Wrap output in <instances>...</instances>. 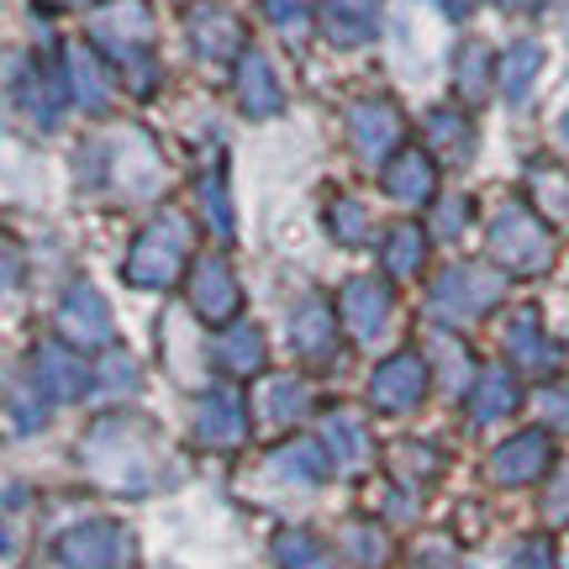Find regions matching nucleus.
Instances as JSON below:
<instances>
[{
    "label": "nucleus",
    "mask_w": 569,
    "mask_h": 569,
    "mask_svg": "<svg viewBox=\"0 0 569 569\" xmlns=\"http://www.w3.org/2000/svg\"><path fill=\"white\" fill-rule=\"evenodd\" d=\"M427 184H432L427 163L417 159V153H401V163L390 169V190H396V196H427Z\"/></svg>",
    "instance_id": "obj_22"
},
{
    "label": "nucleus",
    "mask_w": 569,
    "mask_h": 569,
    "mask_svg": "<svg viewBox=\"0 0 569 569\" xmlns=\"http://www.w3.org/2000/svg\"><path fill=\"white\" fill-rule=\"evenodd\" d=\"M274 553H280L284 569H327L322 543H317V538H306V532H284L280 543H274Z\"/></svg>",
    "instance_id": "obj_19"
},
{
    "label": "nucleus",
    "mask_w": 569,
    "mask_h": 569,
    "mask_svg": "<svg viewBox=\"0 0 569 569\" xmlns=\"http://www.w3.org/2000/svg\"><path fill=\"white\" fill-rule=\"evenodd\" d=\"M322 32L332 42H369L380 32V0H322Z\"/></svg>",
    "instance_id": "obj_6"
},
{
    "label": "nucleus",
    "mask_w": 569,
    "mask_h": 569,
    "mask_svg": "<svg viewBox=\"0 0 569 569\" xmlns=\"http://www.w3.org/2000/svg\"><path fill=\"white\" fill-rule=\"evenodd\" d=\"M174 269H180V248L148 232V238H142V248H138V259H132V280H138V284H163Z\"/></svg>",
    "instance_id": "obj_13"
},
{
    "label": "nucleus",
    "mask_w": 569,
    "mask_h": 569,
    "mask_svg": "<svg viewBox=\"0 0 569 569\" xmlns=\"http://www.w3.org/2000/svg\"><path fill=\"white\" fill-rule=\"evenodd\" d=\"M190 38H196V48H201L206 59H222V53H238L243 27L227 17V11H206L201 21H190Z\"/></svg>",
    "instance_id": "obj_12"
},
{
    "label": "nucleus",
    "mask_w": 569,
    "mask_h": 569,
    "mask_svg": "<svg viewBox=\"0 0 569 569\" xmlns=\"http://www.w3.org/2000/svg\"><path fill=\"white\" fill-rule=\"evenodd\" d=\"M543 469H549V438L543 432H522V438H511L507 448L490 453V480L496 486H528Z\"/></svg>",
    "instance_id": "obj_4"
},
{
    "label": "nucleus",
    "mask_w": 569,
    "mask_h": 569,
    "mask_svg": "<svg viewBox=\"0 0 569 569\" xmlns=\"http://www.w3.org/2000/svg\"><path fill=\"white\" fill-rule=\"evenodd\" d=\"M517 407V390H511V380L496 369V375H486L480 380V396H475V422H490V417H507V411Z\"/></svg>",
    "instance_id": "obj_18"
},
{
    "label": "nucleus",
    "mask_w": 569,
    "mask_h": 569,
    "mask_svg": "<svg viewBox=\"0 0 569 569\" xmlns=\"http://www.w3.org/2000/svg\"><path fill=\"white\" fill-rule=\"evenodd\" d=\"M238 96H243V106L253 111V117H269V111L280 106V84H274V74H269V63L259 59V53H248V59H243Z\"/></svg>",
    "instance_id": "obj_10"
},
{
    "label": "nucleus",
    "mask_w": 569,
    "mask_h": 569,
    "mask_svg": "<svg viewBox=\"0 0 569 569\" xmlns=\"http://www.w3.org/2000/svg\"><path fill=\"white\" fill-rule=\"evenodd\" d=\"M348 549H353V569H380L386 565V538L380 528H348Z\"/></svg>",
    "instance_id": "obj_21"
},
{
    "label": "nucleus",
    "mask_w": 569,
    "mask_h": 569,
    "mask_svg": "<svg viewBox=\"0 0 569 569\" xmlns=\"http://www.w3.org/2000/svg\"><path fill=\"white\" fill-rule=\"evenodd\" d=\"M222 365L238 369V375H253V369L264 365V343H259V332H253V327H238V332H227Z\"/></svg>",
    "instance_id": "obj_17"
},
{
    "label": "nucleus",
    "mask_w": 569,
    "mask_h": 569,
    "mask_svg": "<svg viewBox=\"0 0 569 569\" xmlns=\"http://www.w3.org/2000/svg\"><path fill=\"white\" fill-rule=\"evenodd\" d=\"M63 332L80 338V343H101L106 332H111V317H106L101 296H96L90 284L69 290V301H63Z\"/></svg>",
    "instance_id": "obj_8"
},
{
    "label": "nucleus",
    "mask_w": 569,
    "mask_h": 569,
    "mask_svg": "<svg viewBox=\"0 0 569 569\" xmlns=\"http://www.w3.org/2000/svg\"><path fill=\"white\" fill-rule=\"evenodd\" d=\"M243 401H238V390H211L201 401V411H196V438L211 448H232L243 443Z\"/></svg>",
    "instance_id": "obj_5"
},
{
    "label": "nucleus",
    "mask_w": 569,
    "mask_h": 569,
    "mask_svg": "<svg viewBox=\"0 0 569 569\" xmlns=\"http://www.w3.org/2000/svg\"><path fill=\"white\" fill-rule=\"evenodd\" d=\"M386 317H390V296L380 284H369V280L348 284V327H353V332L375 338V332L386 327Z\"/></svg>",
    "instance_id": "obj_9"
},
{
    "label": "nucleus",
    "mask_w": 569,
    "mask_h": 569,
    "mask_svg": "<svg viewBox=\"0 0 569 569\" xmlns=\"http://www.w3.org/2000/svg\"><path fill=\"white\" fill-rule=\"evenodd\" d=\"M438 6H443V11H453V17H465V11H469V0H438Z\"/></svg>",
    "instance_id": "obj_29"
},
{
    "label": "nucleus",
    "mask_w": 569,
    "mask_h": 569,
    "mask_svg": "<svg viewBox=\"0 0 569 569\" xmlns=\"http://www.w3.org/2000/svg\"><path fill=\"white\" fill-rule=\"evenodd\" d=\"M63 569H132V538L111 522H84L59 543Z\"/></svg>",
    "instance_id": "obj_2"
},
{
    "label": "nucleus",
    "mask_w": 569,
    "mask_h": 569,
    "mask_svg": "<svg viewBox=\"0 0 569 569\" xmlns=\"http://www.w3.org/2000/svg\"><path fill=\"white\" fill-rule=\"evenodd\" d=\"M301 407H306L301 380H280V390H269V417H274V422H296Z\"/></svg>",
    "instance_id": "obj_24"
},
{
    "label": "nucleus",
    "mask_w": 569,
    "mask_h": 569,
    "mask_svg": "<svg viewBox=\"0 0 569 569\" xmlns=\"http://www.w3.org/2000/svg\"><path fill=\"white\" fill-rule=\"evenodd\" d=\"M190 301H196V311L211 317V322H227V317L238 311V284H232V274H227L222 259H201V264H196Z\"/></svg>",
    "instance_id": "obj_7"
},
{
    "label": "nucleus",
    "mask_w": 569,
    "mask_h": 569,
    "mask_svg": "<svg viewBox=\"0 0 569 569\" xmlns=\"http://www.w3.org/2000/svg\"><path fill=\"white\" fill-rule=\"evenodd\" d=\"M532 411H538L549 427H569V386L565 380L549 390H538V396H532Z\"/></svg>",
    "instance_id": "obj_25"
},
{
    "label": "nucleus",
    "mask_w": 569,
    "mask_h": 569,
    "mask_svg": "<svg viewBox=\"0 0 569 569\" xmlns=\"http://www.w3.org/2000/svg\"><path fill=\"white\" fill-rule=\"evenodd\" d=\"M138 432V422H101L96 427V438H90V465H96V475H101L106 486L117 490H142L148 486V469H153V453H148V443H127Z\"/></svg>",
    "instance_id": "obj_1"
},
{
    "label": "nucleus",
    "mask_w": 569,
    "mask_h": 569,
    "mask_svg": "<svg viewBox=\"0 0 569 569\" xmlns=\"http://www.w3.org/2000/svg\"><path fill=\"white\" fill-rule=\"evenodd\" d=\"M511 569H549V549H543V543H528V549L517 553V565Z\"/></svg>",
    "instance_id": "obj_28"
},
{
    "label": "nucleus",
    "mask_w": 569,
    "mask_h": 569,
    "mask_svg": "<svg viewBox=\"0 0 569 569\" xmlns=\"http://www.w3.org/2000/svg\"><path fill=\"white\" fill-rule=\"evenodd\" d=\"M538 59H543V53H538V42H517V48L507 53V63H501V84H507L511 101H522V96H528V80L538 74Z\"/></svg>",
    "instance_id": "obj_16"
},
{
    "label": "nucleus",
    "mask_w": 569,
    "mask_h": 569,
    "mask_svg": "<svg viewBox=\"0 0 569 569\" xmlns=\"http://www.w3.org/2000/svg\"><path fill=\"white\" fill-rule=\"evenodd\" d=\"M296 348H301L306 359H327L332 353V322H327L322 306H306L301 317H296Z\"/></svg>",
    "instance_id": "obj_15"
},
{
    "label": "nucleus",
    "mask_w": 569,
    "mask_h": 569,
    "mask_svg": "<svg viewBox=\"0 0 569 569\" xmlns=\"http://www.w3.org/2000/svg\"><path fill=\"white\" fill-rule=\"evenodd\" d=\"M501 6H528V0H501Z\"/></svg>",
    "instance_id": "obj_30"
},
{
    "label": "nucleus",
    "mask_w": 569,
    "mask_h": 569,
    "mask_svg": "<svg viewBox=\"0 0 569 569\" xmlns=\"http://www.w3.org/2000/svg\"><path fill=\"white\" fill-rule=\"evenodd\" d=\"M375 407L380 411H411L427 396V369L417 353H396L380 375H375Z\"/></svg>",
    "instance_id": "obj_3"
},
{
    "label": "nucleus",
    "mask_w": 569,
    "mask_h": 569,
    "mask_svg": "<svg viewBox=\"0 0 569 569\" xmlns=\"http://www.w3.org/2000/svg\"><path fill=\"white\" fill-rule=\"evenodd\" d=\"M38 380L53 396H80L84 390V369L63 353V348H38Z\"/></svg>",
    "instance_id": "obj_14"
},
{
    "label": "nucleus",
    "mask_w": 569,
    "mask_h": 569,
    "mask_svg": "<svg viewBox=\"0 0 569 569\" xmlns=\"http://www.w3.org/2000/svg\"><path fill=\"white\" fill-rule=\"evenodd\" d=\"M306 6H311V0H264V11L280 21V27H301V21H306Z\"/></svg>",
    "instance_id": "obj_26"
},
{
    "label": "nucleus",
    "mask_w": 569,
    "mask_h": 569,
    "mask_svg": "<svg viewBox=\"0 0 569 569\" xmlns=\"http://www.w3.org/2000/svg\"><path fill=\"white\" fill-rule=\"evenodd\" d=\"M565 138H569V122H565Z\"/></svg>",
    "instance_id": "obj_31"
},
{
    "label": "nucleus",
    "mask_w": 569,
    "mask_h": 569,
    "mask_svg": "<svg viewBox=\"0 0 569 569\" xmlns=\"http://www.w3.org/2000/svg\"><path fill=\"white\" fill-rule=\"evenodd\" d=\"M517 327H522V332L511 338V353H517L522 365H553V359H559V353H553V348L538 338V322H528V317H522Z\"/></svg>",
    "instance_id": "obj_23"
},
{
    "label": "nucleus",
    "mask_w": 569,
    "mask_h": 569,
    "mask_svg": "<svg viewBox=\"0 0 569 569\" xmlns=\"http://www.w3.org/2000/svg\"><path fill=\"white\" fill-rule=\"evenodd\" d=\"M353 132H359V142L380 148V142H390L396 132H401V122H396V111H390V106H365V111H359V122H353Z\"/></svg>",
    "instance_id": "obj_20"
},
{
    "label": "nucleus",
    "mask_w": 569,
    "mask_h": 569,
    "mask_svg": "<svg viewBox=\"0 0 569 569\" xmlns=\"http://www.w3.org/2000/svg\"><path fill=\"white\" fill-rule=\"evenodd\" d=\"M549 522H569V469L559 475V486L549 496Z\"/></svg>",
    "instance_id": "obj_27"
},
{
    "label": "nucleus",
    "mask_w": 569,
    "mask_h": 569,
    "mask_svg": "<svg viewBox=\"0 0 569 569\" xmlns=\"http://www.w3.org/2000/svg\"><path fill=\"white\" fill-rule=\"evenodd\" d=\"M322 438L338 448V459H343L348 469H359L369 459V432L359 427V417H353V411H332V417L322 422Z\"/></svg>",
    "instance_id": "obj_11"
}]
</instances>
